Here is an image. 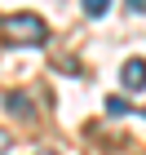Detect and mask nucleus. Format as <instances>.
I'll list each match as a JSON object with an SVG mask.
<instances>
[{
  "mask_svg": "<svg viewBox=\"0 0 146 155\" xmlns=\"http://www.w3.org/2000/svg\"><path fill=\"white\" fill-rule=\"evenodd\" d=\"M128 102H124V97H106V115H128Z\"/></svg>",
  "mask_w": 146,
  "mask_h": 155,
  "instance_id": "obj_5",
  "label": "nucleus"
},
{
  "mask_svg": "<svg viewBox=\"0 0 146 155\" xmlns=\"http://www.w3.org/2000/svg\"><path fill=\"white\" fill-rule=\"evenodd\" d=\"M5 107H9L18 120H31V115H36V107H31V97H27V93H9V97H5Z\"/></svg>",
  "mask_w": 146,
  "mask_h": 155,
  "instance_id": "obj_3",
  "label": "nucleus"
},
{
  "mask_svg": "<svg viewBox=\"0 0 146 155\" xmlns=\"http://www.w3.org/2000/svg\"><path fill=\"white\" fill-rule=\"evenodd\" d=\"M120 80L124 89H146V58H128L120 67Z\"/></svg>",
  "mask_w": 146,
  "mask_h": 155,
  "instance_id": "obj_2",
  "label": "nucleus"
},
{
  "mask_svg": "<svg viewBox=\"0 0 146 155\" xmlns=\"http://www.w3.org/2000/svg\"><path fill=\"white\" fill-rule=\"evenodd\" d=\"M146 9V0H128V13H142Z\"/></svg>",
  "mask_w": 146,
  "mask_h": 155,
  "instance_id": "obj_6",
  "label": "nucleus"
},
{
  "mask_svg": "<svg viewBox=\"0 0 146 155\" xmlns=\"http://www.w3.org/2000/svg\"><path fill=\"white\" fill-rule=\"evenodd\" d=\"M44 155H53V151H44Z\"/></svg>",
  "mask_w": 146,
  "mask_h": 155,
  "instance_id": "obj_8",
  "label": "nucleus"
},
{
  "mask_svg": "<svg viewBox=\"0 0 146 155\" xmlns=\"http://www.w3.org/2000/svg\"><path fill=\"white\" fill-rule=\"evenodd\" d=\"M0 31H5V45H44L49 40V27L40 13H9Z\"/></svg>",
  "mask_w": 146,
  "mask_h": 155,
  "instance_id": "obj_1",
  "label": "nucleus"
},
{
  "mask_svg": "<svg viewBox=\"0 0 146 155\" xmlns=\"http://www.w3.org/2000/svg\"><path fill=\"white\" fill-rule=\"evenodd\" d=\"M80 9H84L89 18H102V13L111 9V0H80Z\"/></svg>",
  "mask_w": 146,
  "mask_h": 155,
  "instance_id": "obj_4",
  "label": "nucleus"
},
{
  "mask_svg": "<svg viewBox=\"0 0 146 155\" xmlns=\"http://www.w3.org/2000/svg\"><path fill=\"white\" fill-rule=\"evenodd\" d=\"M5 151H9V137H5V133H0V155H5Z\"/></svg>",
  "mask_w": 146,
  "mask_h": 155,
  "instance_id": "obj_7",
  "label": "nucleus"
},
{
  "mask_svg": "<svg viewBox=\"0 0 146 155\" xmlns=\"http://www.w3.org/2000/svg\"><path fill=\"white\" fill-rule=\"evenodd\" d=\"M0 22H5V18H0Z\"/></svg>",
  "mask_w": 146,
  "mask_h": 155,
  "instance_id": "obj_9",
  "label": "nucleus"
}]
</instances>
